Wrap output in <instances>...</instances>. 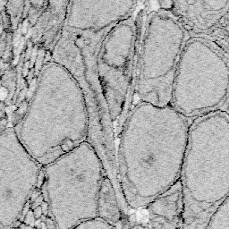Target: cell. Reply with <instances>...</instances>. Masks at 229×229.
<instances>
[{
  "label": "cell",
  "instance_id": "cell-1",
  "mask_svg": "<svg viewBox=\"0 0 229 229\" xmlns=\"http://www.w3.org/2000/svg\"><path fill=\"white\" fill-rule=\"evenodd\" d=\"M191 123L171 105L137 101L124 120L117 178L128 209H145L180 180Z\"/></svg>",
  "mask_w": 229,
  "mask_h": 229
},
{
  "label": "cell",
  "instance_id": "cell-2",
  "mask_svg": "<svg viewBox=\"0 0 229 229\" xmlns=\"http://www.w3.org/2000/svg\"><path fill=\"white\" fill-rule=\"evenodd\" d=\"M14 130L42 167L89 140L86 96L69 70L53 61L43 66L28 107Z\"/></svg>",
  "mask_w": 229,
  "mask_h": 229
},
{
  "label": "cell",
  "instance_id": "cell-3",
  "mask_svg": "<svg viewBox=\"0 0 229 229\" xmlns=\"http://www.w3.org/2000/svg\"><path fill=\"white\" fill-rule=\"evenodd\" d=\"M180 182L182 229H206L229 197V115L215 111L191 123Z\"/></svg>",
  "mask_w": 229,
  "mask_h": 229
},
{
  "label": "cell",
  "instance_id": "cell-4",
  "mask_svg": "<svg viewBox=\"0 0 229 229\" xmlns=\"http://www.w3.org/2000/svg\"><path fill=\"white\" fill-rule=\"evenodd\" d=\"M47 202L56 229H72L98 218V199L106 173L87 140L42 167Z\"/></svg>",
  "mask_w": 229,
  "mask_h": 229
},
{
  "label": "cell",
  "instance_id": "cell-5",
  "mask_svg": "<svg viewBox=\"0 0 229 229\" xmlns=\"http://www.w3.org/2000/svg\"><path fill=\"white\" fill-rule=\"evenodd\" d=\"M189 39V32L174 12L158 8L146 14L134 83L138 101L171 105L175 76Z\"/></svg>",
  "mask_w": 229,
  "mask_h": 229
},
{
  "label": "cell",
  "instance_id": "cell-6",
  "mask_svg": "<svg viewBox=\"0 0 229 229\" xmlns=\"http://www.w3.org/2000/svg\"><path fill=\"white\" fill-rule=\"evenodd\" d=\"M229 97V59L211 41L190 37L175 76L171 106L186 118L222 110Z\"/></svg>",
  "mask_w": 229,
  "mask_h": 229
},
{
  "label": "cell",
  "instance_id": "cell-7",
  "mask_svg": "<svg viewBox=\"0 0 229 229\" xmlns=\"http://www.w3.org/2000/svg\"><path fill=\"white\" fill-rule=\"evenodd\" d=\"M137 22L131 16L105 35L96 57V73L107 114L116 122L125 113L139 51Z\"/></svg>",
  "mask_w": 229,
  "mask_h": 229
},
{
  "label": "cell",
  "instance_id": "cell-8",
  "mask_svg": "<svg viewBox=\"0 0 229 229\" xmlns=\"http://www.w3.org/2000/svg\"><path fill=\"white\" fill-rule=\"evenodd\" d=\"M42 166L27 151L14 128L0 133V228L21 218L39 181Z\"/></svg>",
  "mask_w": 229,
  "mask_h": 229
},
{
  "label": "cell",
  "instance_id": "cell-9",
  "mask_svg": "<svg viewBox=\"0 0 229 229\" xmlns=\"http://www.w3.org/2000/svg\"><path fill=\"white\" fill-rule=\"evenodd\" d=\"M136 1L68 2L63 29L74 32H100L133 16Z\"/></svg>",
  "mask_w": 229,
  "mask_h": 229
},
{
  "label": "cell",
  "instance_id": "cell-10",
  "mask_svg": "<svg viewBox=\"0 0 229 229\" xmlns=\"http://www.w3.org/2000/svg\"><path fill=\"white\" fill-rule=\"evenodd\" d=\"M98 218L112 226L117 224L122 218V208L116 190L107 175L104 177L98 194Z\"/></svg>",
  "mask_w": 229,
  "mask_h": 229
},
{
  "label": "cell",
  "instance_id": "cell-11",
  "mask_svg": "<svg viewBox=\"0 0 229 229\" xmlns=\"http://www.w3.org/2000/svg\"><path fill=\"white\" fill-rule=\"evenodd\" d=\"M185 3L193 9V14L188 15L190 17L193 15V20L191 22L200 23L204 30L209 28L213 21L217 22L221 17V14H225L229 6V1H198L200 6H197L196 1H185Z\"/></svg>",
  "mask_w": 229,
  "mask_h": 229
},
{
  "label": "cell",
  "instance_id": "cell-12",
  "mask_svg": "<svg viewBox=\"0 0 229 229\" xmlns=\"http://www.w3.org/2000/svg\"><path fill=\"white\" fill-rule=\"evenodd\" d=\"M206 229H229V197L215 211Z\"/></svg>",
  "mask_w": 229,
  "mask_h": 229
},
{
  "label": "cell",
  "instance_id": "cell-13",
  "mask_svg": "<svg viewBox=\"0 0 229 229\" xmlns=\"http://www.w3.org/2000/svg\"><path fill=\"white\" fill-rule=\"evenodd\" d=\"M72 229H114L113 226L99 218L81 222Z\"/></svg>",
  "mask_w": 229,
  "mask_h": 229
},
{
  "label": "cell",
  "instance_id": "cell-14",
  "mask_svg": "<svg viewBox=\"0 0 229 229\" xmlns=\"http://www.w3.org/2000/svg\"><path fill=\"white\" fill-rule=\"evenodd\" d=\"M158 9L165 11H172L175 7V1H158Z\"/></svg>",
  "mask_w": 229,
  "mask_h": 229
},
{
  "label": "cell",
  "instance_id": "cell-15",
  "mask_svg": "<svg viewBox=\"0 0 229 229\" xmlns=\"http://www.w3.org/2000/svg\"><path fill=\"white\" fill-rule=\"evenodd\" d=\"M225 107H226V108H225V109H222V110L226 111V112H227V113L229 115V97H228V98H227V103H226Z\"/></svg>",
  "mask_w": 229,
  "mask_h": 229
}]
</instances>
